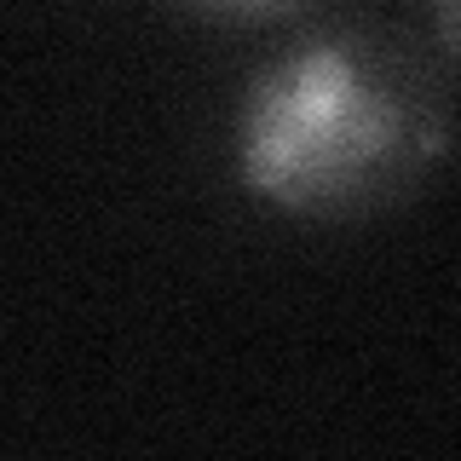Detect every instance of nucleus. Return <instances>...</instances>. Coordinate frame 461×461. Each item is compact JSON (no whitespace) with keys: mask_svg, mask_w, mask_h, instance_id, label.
Returning <instances> with one entry per match:
<instances>
[{"mask_svg":"<svg viewBox=\"0 0 461 461\" xmlns=\"http://www.w3.org/2000/svg\"><path fill=\"white\" fill-rule=\"evenodd\" d=\"M444 150L438 81L410 47L340 29L283 58L242 122V179L294 213H364Z\"/></svg>","mask_w":461,"mask_h":461,"instance_id":"obj_1","label":"nucleus"},{"mask_svg":"<svg viewBox=\"0 0 461 461\" xmlns=\"http://www.w3.org/2000/svg\"><path fill=\"white\" fill-rule=\"evenodd\" d=\"M432 12H438V29H444V41L461 52V0H432Z\"/></svg>","mask_w":461,"mask_h":461,"instance_id":"obj_2","label":"nucleus"},{"mask_svg":"<svg viewBox=\"0 0 461 461\" xmlns=\"http://www.w3.org/2000/svg\"><path fill=\"white\" fill-rule=\"evenodd\" d=\"M220 6H259V12H271V6H294V0H220Z\"/></svg>","mask_w":461,"mask_h":461,"instance_id":"obj_3","label":"nucleus"}]
</instances>
